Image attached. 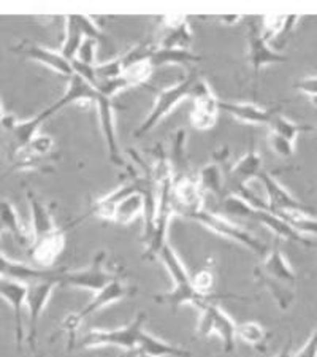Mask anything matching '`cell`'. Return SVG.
Wrapping results in <instances>:
<instances>
[{"label":"cell","instance_id":"obj_1","mask_svg":"<svg viewBox=\"0 0 317 357\" xmlns=\"http://www.w3.org/2000/svg\"><path fill=\"white\" fill-rule=\"evenodd\" d=\"M159 259L162 261L165 268L169 270L175 286L169 292L155 294L153 297L155 303L169 305L173 310L180 308L181 305H192V307L200 310L205 305L219 302L222 298H240L238 296H233V294H226V296H216V294H212V296H201V294H199L192 284V276L189 275L187 268L181 262V259L178 257L175 250L169 243L160 251Z\"/></svg>","mask_w":317,"mask_h":357},{"label":"cell","instance_id":"obj_2","mask_svg":"<svg viewBox=\"0 0 317 357\" xmlns=\"http://www.w3.org/2000/svg\"><path fill=\"white\" fill-rule=\"evenodd\" d=\"M254 276L258 284L267 287L281 310H289L292 302L295 301L293 286L297 283V273L282 255L279 245H275L268 251L263 262L254 270Z\"/></svg>","mask_w":317,"mask_h":357},{"label":"cell","instance_id":"obj_3","mask_svg":"<svg viewBox=\"0 0 317 357\" xmlns=\"http://www.w3.org/2000/svg\"><path fill=\"white\" fill-rule=\"evenodd\" d=\"M146 322V314L138 313L129 324L118 329H92L77 340V348L94 349L103 347H116L125 351L124 357H132L137 351L138 340L143 333V326Z\"/></svg>","mask_w":317,"mask_h":357},{"label":"cell","instance_id":"obj_4","mask_svg":"<svg viewBox=\"0 0 317 357\" xmlns=\"http://www.w3.org/2000/svg\"><path fill=\"white\" fill-rule=\"evenodd\" d=\"M224 210H226L229 215L251 218V220L261 222L262 226L272 230L278 238L292 241V243H298L303 246H313V243H311L304 235L298 234L295 229L289 226L282 218L275 215L273 211H270L268 208H254V206L246 204L243 199L236 197V195H229V197L224 199Z\"/></svg>","mask_w":317,"mask_h":357},{"label":"cell","instance_id":"obj_5","mask_svg":"<svg viewBox=\"0 0 317 357\" xmlns=\"http://www.w3.org/2000/svg\"><path fill=\"white\" fill-rule=\"evenodd\" d=\"M197 79H199L197 73L190 72L187 77L181 78L180 82L175 83L173 86L159 89L157 94H155V100L151 112H149L145 121L140 124V128L134 132V137L140 138L143 135L149 134V132H151L155 126H157L160 121H162L167 114H169L173 108L178 105V103L186 99V97H190L192 86Z\"/></svg>","mask_w":317,"mask_h":357},{"label":"cell","instance_id":"obj_6","mask_svg":"<svg viewBox=\"0 0 317 357\" xmlns=\"http://www.w3.org/2000/svg\"><path fill=\"white\" fill-rule=\"evenodd\" d=\"M135 287H132L125 283V281H123L119 278L111 281L105 289H102L100 292H97L94 298L86 305V307H83L79 312L77 313H72L68 314L65 319H63L62 326H61V332L67 333L68 335V342L72 340V344L75 343V333H77V331L79 329V326H82V322L89 318L91 314H94L97 312H100L102 308L108 307V305H111L114 302L118 301H123V298L132 296V294H135Z\"/></svg>","mask_w":317,"mask_h":357},{"label":"cell","instance_id":"obj_7","mask_svg":"<svg viewBox=\"0 0 317 357\" xmlns=\"http://www.w3.org/2000/svg\"><path fill=\"white\" fill-rule=\"evenodd\" d=\"M187 218L192 221H197L199 224H201V226L210 229L211 232L221 235V237H226L229 240L235 241V243H240L241 246L247 248V250H251L258 256L268 255L267 245L262 243L261 240L254 237V235L247 232V230L238 227L236 224L227 221L226 218L219 216L216 213H211L203 208L197 213H192V215H189Z\"/></svg>","mask_w":317,"mask_h":357},{"label":"cell","instance_id":"obj_8","mask_svg":"<svg viewBox=\"0 0 317 357\" xmlns=\"http://www.w3.org/2000/svg\"><path fill=\"white\" fill-rule=\"evenodd\" d=\"M236 322L219 307L217 302H212L200 308V319L197 324L199 337L217 335L222 340L224 351L233 354L236 349Z\"/></svg>","mask_w":317,"mask_h":357},{"label":"cell","instance_id":"obj_9","mask_svg":"<svg viewBox=\"0 0 317 357\" xmlns=\"http://www.w3.org/2000/svg\"><path fill=\"white\" fill-rule=\"evenodd\" d=\"M105 251H99L92 259L91 266L82 268V270H73V272H67L62 268L59 275V286H70L78 287V289H86L92 292H100L102 289L118 278L116 275L108 272L105 268Z\"/></svg>","mask_w":317,"mask_h":357},{"label":"cell","instance_id":"obj_10","mask_svg":"<svg viewBox=\"0 0 317 357\" xmlns=\"http://www.w3.org/2000/svg\"><path fill=\"white\" fill-rule=\"evenodd\" d=\"M57 280H59V276H57V278L32 281V283L27 284V297H26V308L29 314L27 340L32 348H36L38 321L42 318V313L45 312L51 296H53L56 286H59V281Z\"/></svg>","mask_w":317,"mask_h":357},{"label":"cell","instance_id":"obj_11","mask_svg":"<svg viewBox=\"0 0 317 357\" xmlns=\"http://www.w3.org/2000/svg\"><path fill=\"white\" fill-rule=\"evenodd\" d=\"M190 97L194 99V108L190 113V124L199 130H210L215 128L219 113V100L212 94L210 84L199 78L192 86Z\"/></svg>","mask_w":317,"mask_h":357},{"label":"cell","instance_id":"obj_12","mask_svg":"<svg viewBox=\"0 0 317 357\" xmlns=\"http://www.w3.org/2000/svg\"><path fill=\"white\" fill-rule=\"evenodd\" d=\"M171 197L175 213H180L184 218L203 210V189L200 186L199 176L187 174L173 178Z\"/></svg>","mask_w":317,"mask_h":357},{"label":"cell","instance_id":"obj_13","mask_svg":"<svg viewBox=\"0 0 317 357\" xmlns=\"http://www.w3.org/2000/svg\"><path fill=\"white\" fill-rule=\"evenodd\" d=\"M247 57H249V64L256 77H258L263 67L278 66L287 61V56L281 54L268 45L262 36L261 26L256 22H251L249 31H247Z\"/></svg>","mask_w":317,"mask_h":357},{"label":"cell","instance_id":"obj_14","mask_svg":"<svg viewBox=\"0 0 317 357\" xmlns=\"http://www.w3.org/2000/svg\"><path fill=\"white\" fill-rule=\"evenodd\" d=\"M11 51L20 56H24L27 59L36 61L38 64H42L45 67L51 68V70L59 73L61 77L70 78L73 75L70 61H67L59 51H53L45 48V46H40L37 43L29 42V40H22L16 46L11 48Z\"/></svg>","mask_w":317,"mask_h":357},{"label":"cell","instance_id":"obj_15","mask_svg":"<svg viewBox=\"0 0 317 357\" xmlns=\"http://www.w3.org/2000/svg\"><path fill=\"white\" fill-rule=\"evenodd\" d=\"M258 181L263 184L265 191H267V205L268 210L273 213H282V211H300V213H313L309 206L303 205L302 202L297 200L293 195L287 191V189L276 181V178L268 174V172H262L257 178Z\"/></svg>","mask_w":317,"mask_h":357},{"label":"cell","instance_id":"obj_16","mask_svg":"<svg viewBox=\"0 0 317 357\" xmlns=\"http://www.w3.org/2000/svg\"><path fill=\"white\" fill-rule=\"evenodd\" d=\"M0 297L7 302L15 316V338L18 348H21L24 342V321H22V312L26 308V297H27V284L20 283V281L0 278Z\"/></svg>","mask_w":317,"mask_h":357},{"label":"cell","instance_id":"obj_17","mask_svg":"<svg viewBox=\"0 0 317 357\" xmlns=\"http://www.w3.org/2000/svg\"><path fill=\"white\" fill-rule=\"evenodd\" d=\"M94 105L97 107V113H99V123L103 138L107 143L108 158L114 165H124L123 154H121L118 135H116V123H114V107L111 99H107L99 94V99L95 100Z\"/></svg>","mask_w":317,"mask_h":357},{"label":"cell","instance_id":"obj_18","mask_svg":"<svg viewBox=\"0 0 317 357\" xmlns=\"http://www.w3.org/2000/svg\"><path fill=\"white\" fill-rule=\"evenodd\" d=\"M5 232L3 227L0 226V235ZM61 270H54V268H38V267H32L27 266V264H21V262H15L8 259L7 256H3L0 252V278L5 280H13V281H20V283H32V281H38V280H48V278H57L61 273Z\"/></svg>","mask_w":317,"mask_h":357},{"label":"cell","instance_id":"obj_19","mask_svg":"<svg viewBox=\"0 0 317 357\" xmlns=\"http://www.w3.org/2000/svg\"><path fill=\"white\" fill-rule=\"evenodd\" d=\"M65 248V230L57 229L54 234L43 237L29 246V256L37 264L38 268L49 270L54 266L57 257Z\"/></svg>","mask_w":317,"mask_h":357},{"label":"cell","instance_id":"obj_20","mask_svg":"<svg viewBox=\"0 0 317 357\" xmlns=\"http://www.w3.org/2000/svg\"><path fill=\"white\" fill-rule=\"evenodd\" d=\"M219 112L247 124L262 126H268L275 116H278V108H263L246 102H219Z\"/></svg>","mask_w":317,"mask_h":357},{"label":"cell","instance_id":"obj_21","mask_svg":"<svg viewBox=\"0 0 317 357\" xmlns=\"http://www.w3.org/2000/svg\"><path fill=\"white\" fill-rule=\"evenodd\" d=\"M165 27V36L159 46L167 50H189L192 43V32L186 16H164L159 20Z\"/></svg>","mask_w":317,"mask_h":357},{"label":"cell","instance_id":"obj_22","mask_svg":"<svg viewBox=\"0 0 317 357\" xmlns=\"http://www.w3.org/2000/svg\"><path fill=\"white\" fill-rule=\"evenodd\" d=\"M27 202L31 205V230H32V243L43 237L54 234L57 229L48 206H46L37 194L33 191H27Z\"/></svg>","mask_w":317,"mask_h":357},{"label":"cell","instance_id":"obj_23","mask_svg":"<svg viewBox=\"0 0 317 357\" xmlns=\"http://www.w3.org/2000/svg\"><path fill=\"white\" fill-rule=\"evenodd\" d=\"M134 192H140V181H138L137 178H132L130 181L121 184L119 188H116L114 191L105 195V197L95 200L94 204H92L91 215L99 216V218H102V220L113 221L114 211H116L118 205L125 197H129V195Z\"/></svg>","mask_w":317,"mask_h":357},{"label":"cell","instance_id":"obj_24","mask_svg":"<svg viewBox=\"0 0 317 357\" xmlns=\"http://www.w3.org/2000/svg\"><path fill=\"white\" fill-rule=\"evenodd\" d=\"M0 226L7 230L16 238L20 245L31 246L32 245V230L31 224H24L16 213L13 204L10 200L0 199Z\"/></svg>","mask_w":317,"mask_h":357},{"label":"cell","instance_id":"obj_25","mask_svg":"<svg viewBox=\"0 0 317 357\" xmlns=\"http://www.w3.org/2000/svg\"><path fill=\"white\" fill-rule=\"evenodd\" d=\"M97 99H99V92H97L94 86L84 82L83 78L77 77V75H72V77L68 78V88L65 91V94H63L59 100L54 102L51 107H53V110L57 113L61 112L62 108L73 105V103H95Z\"/></svg>","mask_w":317,"mask_h":357},{"label":"cell","instance_id":"obj_26","mask_svg":"<svg viewBox=\"0 0 317 357\" xmlns=\"http://www.w3.org/2000/svg\"><path fill=\"white\" fill-rule=\"evenodd\" d=\"M135 354H146L151 357H190V353L187 349L176 347V344L167 343L164 340L154 337L145 331H143L140 340H138V347L134 356Z\"/></svg>","mask_w":317,"mask_h":357},{"label":"cell","instance_id":"obj_27","mask_svg":"<svg viewBox=\"0 0 317 357\" xmlns=\"http://www.w3.org/2000/svg\"><path fill=\"white\" fill-rule=\"evenodd\" d=\"M201 57L199 54L190 53L189 50H167L157 48L153 51L151 57H149V64L153 68H160L164 66H189V64H197Z\"/></svg>","mask_w":317,"mask_h":357},{"label":"cell","instance_id":"obj_28","mask_svg":"<svg viewBox=\"0 0 317 357\" xmlns=\"http://www.w3.org/2000/svg\"><path fill=\"white\" fill-rule=\"evenodd\" d=\"M186 138L187 132L184 129H178L171 137L170 148V167L173 178L187 175V159H186Z\"/></svg>","mask_w":317,"mask_h":357},{"label":"cell","instance_id":"obj_29","mask_svg":"<svg viewBox=\"0 0 317 357\" xmlns=\"http://www.w3.org/2000/svg\"><path fill=\"white\" fill-rule=\"evenodd\" d=\"M63 21H65V37H63L59 53L65 57L67 61H72L77 57L79 46H82V43L84 42L83 40L84 36H83L82 27L78 24L77 16L75 15L67 16Z\"/></svg>","mask_w":317,"mask_h":357},{"label":"cell","instance_id":"obj_30","mask_svg":"<svg viewBox=\"0 0 317 357\" xmlns=\"http://www.w3.org/2000/svg\"><path fill=\"white\" fill-rule=\"evenodd\" d=\"M141 215H145V197L141 192H134L118 205L113 221L118 224H130Z\"/></svg>","mask_w":317,"mask_h":357},{"label":"cell","instance_id":"obj_31","mask_svg":"<svg viewBox=\"0 0 317 357\" xmlns=\"http://www.w3.org/2000/svg\"><path fill=\"white\" fill-rule=\"evenodd\" d=\"M236 338L243 340L245 343L251 344V347H254L258 351L267 349L268 335L267 332H265L263 326H261L256 321L243 322V324L236 326Z\"/></svg>","mask_w":317,"mask_h":357},{"label":"cell","instance_id":"obj_32","mask_svg":"<svg viewBox=\"0 0 317 357\" xmlns=\"http://www.w3.org/2000/svg\"><path fill=\"white\" fill-rule=\"evenodd\" d=\"M279 218H282L289 226L297 230L298 234H309L317 235V218L311 216L309 213H300V211H282L275 213Z\"/></svg>","mask_w":317,"mask_h":357},{"label":"cell","instance_id":"obj_33","mask_svg":"<svg viewBox=\"0 0 317 357\" xmlns=\"http://www.w3.org/2000/svg\"><path fill=\"white\" fill-rule=\"evenodd\" d=\"M268 128H270V132H272V134L284 137L286 140H289L292 143H295L297 137L302 134V132H307L309 129H313V128H309V126L292 123L291 119L281 116V114H278V116L273 118L272 123L268 124Z\"/></svg>","mask_w":317,"mask_h":357},{"label":"cell","instance_id":"obj_34","mask_svg":"<svg viewBox=\"0 0 317 357\" xmlns=\"http://www.w3.org/2000/svg\"><path fill=\"white\" fill-rule=\"evenodd\" d=\"M199 181L203 191H210L216 195L222 194V172L217 164H208L200 170Z\"/></svg>","mask_w":317,"mask_h":357},{"label":"cell","instance_id":"obj_35","mask_svg":"<svg viewBox=\"0 0 317 357\" xmlns=\"http://www.w3.org/2000/svg\"><path fill=\"white\" fill-rule=\"evenodd\" d=\"M287 18L289 16H265L261 20V31L267 42L279 40L286 31Z\"/></svg>","mask_w":317,"mask_h":357},{"label":"cell","instance_id":"obj_36","mask_svg":"<svg viewBox=\"0 0 317 357\" xmlns=\"http://www.w3.org/2000/svg\"><path fill=\"white\" fill-rule=\"evenodd\" d=\"M153 72H154L153 66L149 64V61H146V62H141V64L129 67L127 70H124V73L121 75V77L125 79L127 84H129V88H132V86L146 84L149 82V78L153 77Z\"/></svg>","mask_w":317,"mask_h":357},{"label":"cell","instance_id":"obj_37","mask_svg":"<svg viewBox=\"0 0 317 357\" xmlns=\"http://www.w3.org/2000/svg\"><path fill=\"white\" fill-rule=\"evenodd\" d=\"M216 276L212 268H201L197 275L192 276V284L195 291L201 296H212V289H215Z\"/></svg>","mask_w":317,"mask_h":357},{"label":"cell","instance_id":"obj_38","mask_svg":"<svg viewBox=\"0 0 317 357\" xmlns=\"http://www.w3.org/2000/svg\"><path fill=\"white\" fill-rule=\"evenodd\" d=\"M77 20H78L79 27H82L84 38L95 40L97 43H99V42H107V40H108L107 33H103V31H102L99 26L95 24L94 20L89 18V16H77Z\"/></svg>","mask_w":317,"mask_h":357},{"label":"cell","instance_id":"obj_39","mask_svg":"<svg viewBox=\"0 0 317 357\" xmlns=\"http://www.w3.org/2000/svg\"><path fill=\"white\" fill-rule=\"evenodd\" d=\"M268 145L273 149L275 154H278L279 158H292L293 151H295V143L286 140L284 137L276 135L270 132L268 135Z\"/></svg>","mask_w":317,"mask_h":357},{"label":"cell","instance_id":"obj_40","mask_svg":"<svg viewBox=\"0 0 317 357\" xmlns=\"http://www.w3.org/2000/svg\"><path fill=\"white\" fill-rule=\"evenodd\" d=\"M70 66H72L73 75H77V77L83 78L84 82H88L89 84H92V86H94V88L97 89V72H95V66L84 64V62L78 61V59H72V61H70Z\"/></svg>","mask_w":317,"mask_h":357},{"label":"cell","instance_id":"obj_41","mask_svg":"<svg viewBox=\"0 0 317 357\" xmlns=\"http://www.w3.org/2000/svg\"><path fill=\"white\" fill-rule=\"evenodd\" d=\"M95 51H97V42L91 38H84V42L82 43L78 50V54L75 59L84 62V64H91V66H97L95 64Z\"/></svg>","mask_w":317,"mask_h":357},{"label":"cell","instance_id":"obj_42","mask_svg":"<svg viewBox=\"0 0 317 357\" xmlns=\"http://www.w3.org/2000/svg\"><path fill=\"white\" fill-rule=\"evenodd\" d=\"M293 88L313 99V97L317 96V77H308V78L300 79V82L293 84Z\"/></svg>","mask_w":317,"mask_h":357},{"label":"cell","instance_id":"obj_43","mask_svg":"<svg viewBox=\"0 0 317 357\" xmlns=\"http://www.w3.org/2000/svg\"><path fill=\"white\" fill-rule=\"evenodd\" d=\"M293 357H317V329L309 337L307 344L297 354H293Z\"/></svg>","mask_w":317,"mask_h":357},{"label":"cell","instance_id":"obj_44","mask_svg":"<svg viewBox=\"0 0 317 357\" xmlns=\"http://www.w3.org/2000/svg\"><path fill=\"white\" fill-rule=\"evenodd\" d=\"M217 21L226 26H232V24H236L238 21H241V16H224V18H217Z\"/></svg>","mask_w":317,"mask_h":357},{"label":"cell","instance_id":"obj_45","mask_svg":"<svg viewBox=\"0 0 317 357\" xmlns=\"http://www.w3.org/2000/svg\"><path fill=\"white\" fill-rule=\"evenodd\" d=\"M276 357H293V354H292V351H291V342L286 344V348L281 351V353L276 356Z\"/></svg>","mask_w":317,"mask_h":357},{"label":"cell","instance_id":"obj_46","mask_svg":"<svg viewBox=\"0 0 317 357\" xmlns=\"http://www.w3.org/2000/svg\"><path fill=\"white\" fill-rule=\"evenodd\" d=\"M5 116H7V114L3 113V108H2V102H0V123H2V121L5 119Z\"/></svg>","mask_w":317,"mask_h":357},{"label":"cell","instance_id":"obj_47","mask_svg":"<svg viewBox=\"0 0 317 357\" xmlns=\"http://www.w3.org/2000/svg\"><path fill=\"white\" fill-rule=\"evenodd\" d=\"M311 102H313V105H314V107H317V96H316V97H313V99H311Z\"/></svg>","mask_w":317,"mask_h":357},{"label":"cell","instance_id":"obj_48","mask_svg":"<svg viewBox=\"0 0 317 357\" xmlns=\"http://www.w3.org/2000/svg\"><path fill=\"white\" fill-rule=\"evenodd\" d=\"M135 357H151V356H146V354H135Z\"/></svg>","mask_w":317,"mask_h":357},{"label":"cell","instance_id":"obj_49","mask_svg":"<svg viewBox=\"0 0 317 357\" xmlns=\"http://www.w3.org/2000/svg\"><path fill=\"white\" fill-rule=\"evenodd\" d=\"M33 357H45L42 353H36V356H33Z\"/></svg>","mask_w":317,"mask_h":357},{"label":"cell","instance_id":"obj_50","mask_svg":"<svg viewBox=\"0 0 317 357\" xmlns=\"http://www.w3.org/2000/svg\"><path fill=\"white\" fill-rule=\"evenodd\" d=\"M0 164H2V162H0Z\"/></svg>","mask_w":317,"mask_h":357}]
</instances>
